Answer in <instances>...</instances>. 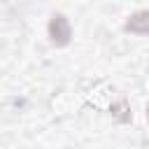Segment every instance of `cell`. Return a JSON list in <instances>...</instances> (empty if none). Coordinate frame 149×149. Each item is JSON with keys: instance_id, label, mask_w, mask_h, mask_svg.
Listing matches in <instances>:
<instances>
[{"instance_id": "3957f363", "label": "cell", "mask_w": 149, "mask_h": 149, "mask_svg": "<svg viewBox=\"0 0 149 149\" xmlns=\"http://www.w3.org/2000/svg\"><path fill=\"white\" fill-rule=\"evenodd\" d=\"M147 121H149V107H147Z\"/></svg>"}, {"instance_id": "6da1fadb", "label": "cell", "mask_w": 149, "mask_h": 149, "mask_svg": "<svg viewBox=\"0 0 149 149\" xmlns=\"http://www.w3.org/2000/svg\"><path fill=\"white\" fill-rule=\"evenodd\" d=\"M49 37L56 47H65L70 42V23L63 14H56L49 23Z\"/></svg>"}, {"instance_id": "7a4b0ae2", "label": "cell", "mask_w": 149, "mask_h": 149, "mask_svg": "<svg viewBox=\"0 0 149 149\" xmlns=\"http://www.w3.org/2000/svg\"><path fill=\"white\" fill-rule=\"evenodd\" d=\"M126 30L128 33H137V35H147L149 33V9H142V12L133 14L126 21Z\"/></svg>"}]
</instances>
